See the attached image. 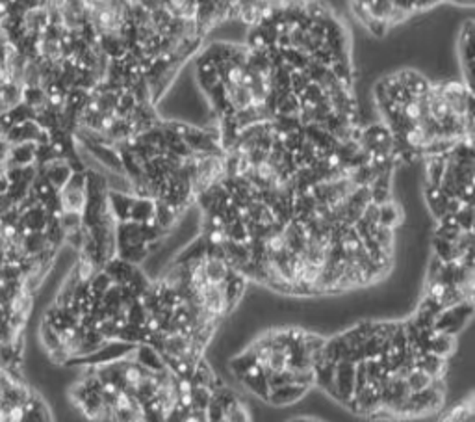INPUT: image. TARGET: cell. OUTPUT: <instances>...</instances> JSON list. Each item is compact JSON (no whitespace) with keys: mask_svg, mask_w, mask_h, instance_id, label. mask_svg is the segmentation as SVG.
<instances>
[{"mask_svg":"<svg viewBox=\"0 0 475 422\" xmlns=\"http://www.w3.org/2000/svg\"><path fill=\"white\" fill-rule=\"evenodd\" d=\"M240 384L244 385L245 389L251 391L254 396L262 398L263 402L268 400L269 385H268V380H266V376H259V378H245V380H240Z\"/></svg>","mask_w":475,"mask_h":422,"instance_id":"12","label":"cell"},{"mask_svg":"<svg viewBox=\"0 0 475 422\" xmlns=\"http://www.w3.org/2000/svg\"><path fill=\"white\" fill-rule=\"evenodd\" d=\"M108 209L112 212L115 223L119 222H127L128 214H130V207L134 203V194H127V192H118V190H108Z\"/></svg>","mask_w":475,"mask_h":422,"instance_id":"7","label":"cell"},{"mask_svg":"<svg viewBox=\"0 0 475 422\" xmlns=\"http://www.w3.org/2000/svg\"><path fill=\"white\" fill-rule=\"evenodd\" d=\"M379 225L388 229H395L403 222V212H401L400 205L395 201H386V203L379 205V218H377Z\"/></svg>","mask_w":475,"mask_h":422,"instance_id":"11","label":"cell"},{"mask_svg":"<svg viewBox=\"0 0 475 422\" xmlns=\"http://www.w3.org/2000/svg\"><path fill=\"white\" fill-rule=\"evenodd\" d=\"M308 391H310L308 387L297 384H284L278 385V387H271L266 403L273 406V408H288V406H293L296 402L305 398V394Z\"/></svg>","mask_w":475,"mask_h":422,"instance_id":"5","label":"cell"},{"mask_svg":"<svg viewBox=\"0 0 475 422\" xmlns=\"http://www.w3.org/2000/svg\"><path fill=\"white\" fill-rule=\"evenodd\" d=\"M471 314H474V302H462L453 307L442 309L434 320V331L456 337V333L468 324Z\"/></svg>","mask_w":475,"mask_h":422,"instance_id":"3","label":"cell"},{"mask_svg":"<svg viewBox=\"0 0 475 422\" xmlns=\"http://www.w3.org/2000/svg\"><path fill=\"white\" fill-rule=\"evenodd\" d=\"M54 259L24 225L23 201L0 212V365L23 370L24 333Z\"/></svg>","mask_w":475,"mask_h":422,"instance_id":"1","label":"cell"},{"mask_svg":"<svg viewBox=\"0 0 475 422\" xmlns=\"http://www.w3.org/2000/svg\"><path fill=\"white\" fill-rule=\"evenodd\" d=\"M407 385H409L410 393H418V391H424L427 389L429 385L433 384V378H429L425 372H422L419 369H412L410 370V374L407 376Z\"/></svg>","mask_w":475,"mask_h":422,"instance_id":"13","label":"cell"},{"mask_svg":"<svg viewBox=\"0 0 475 422\" xmlns=\"http://www.w3.org/2000/svg\"><path fill=\"white\" fill-rule=\"evenodd\" d=\"M130 356L132 359L140 363V365L149 370V372H162V370H165L160 351L155 350L151 344H136L134 350L130 351Z\"/></svg>","mask_w":475,"mask_h":422,"instance_id":"6","label":"cell"},{"mask_svg":"<svg viewBox=\"0 0 475 422\" xmlns=\"http://www.w3.org/2000/svg\"><path fill=\"white\" fill-rule=\"evenodd\" d=\"M128 220L136 223H152L155 220V200L151 197H134Z\"/></svg>","mask_w":475,"mask_h":422,"instance_id":"10","label":"cell"},{"mask_svg":"<svg viewBox=\"0 0 475 422\" xmlns=\"http://www.w3.org/2000/svg\"><path fill=\"white\" fill-rule=\"evenodd\" d=\"M0 422H54L41 394L23 370L0 365Z\"/></svg>","mask_w":475,"mask_h":422,"instance_id":"2","label":"cell"},{"mask_svg":"<svg viewBox=\"0 0 475 422\" xmlns=\"http://www.w3.org/2000/svg\"><path fill=\"white\" fill-rule=\"evenodd\" d=\"M103 270L106 272V274L112 277L113 283H118V285H127L128 281L132 279V275H134V272L137 270V266L130 264V262L122 261L121 257H113V259H110L106 264L103 266Z\"/></svg>","mask_w":475,"mask_h":422,"instance_id":"9","label":"cell"},{"mask_svg":"<svg viewBox=\"0 0 475 422\" xmlns=\"http://www.w3.org/2000/svg\"><path fill=\"white\" fill-rule=\"evenodd\" d=\"M414 365L416 369H419L429 378L434 380V378H444L447 369V359L434 356V354H429V351H422V354H416Z\"/></svg>","mask_w":475,"mask_h":422,"instance_id":"8","label":"cell"},{"mask_svg":"<svg viewBox=\"0 0 475 422\" xmlns=\"http://www.w3.org/2000/svg\"><path fill=\"white\" fill-rule=\"evenodd\" d=\"M290 422H296V418H293V421H290Z\"/></svg>","mask_w":475,"mask_h":422,"instance_id":"14","label":"cell"},{"mask_svg":"<svg viewBox=\"0 0 475 422\" xmlns=\"http://www.w3.org/2000/svg\"><path fill=\"white\" fill-rule=\"evenodd\" d=\"M355 365L357 363H351V361H340L334 369V389L330 398L336 400L344 408H348L351 398H353Z\"/></svg>","mask_w":475,"mask_h":422,"instance_id":"4","label":"cell"}]
</instances>
